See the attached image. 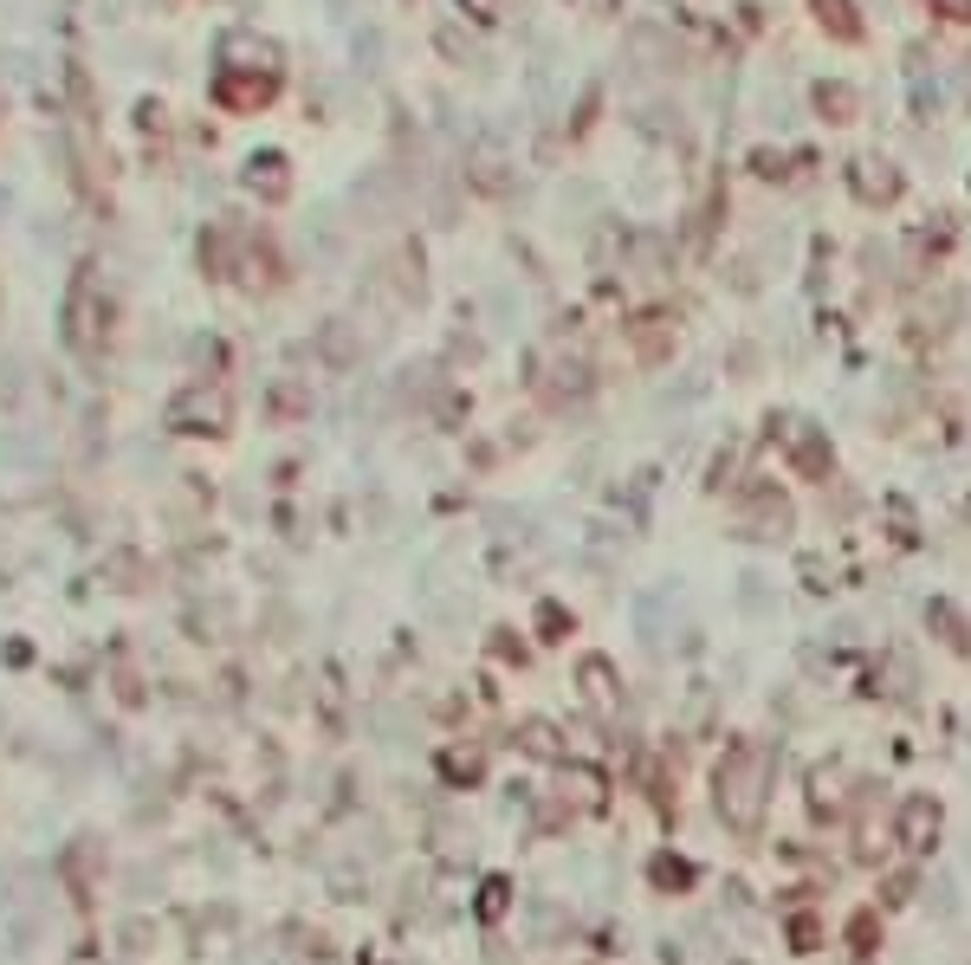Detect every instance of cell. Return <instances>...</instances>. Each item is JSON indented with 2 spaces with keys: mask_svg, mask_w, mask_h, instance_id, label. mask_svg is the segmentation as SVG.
<instances>
[{
  "mask_svg": "<svg viewBox=\"0 0 971 965\" xmlns=\"http://www.w3.org/2000/svg\"><path fill=\"white\" fill-rule=\"evenodd\" d=\"M803 791H810V810H816V817H835V810H848V797H855V771L842 759H823L810 777H803Z\"/></svg>",
  "mask_w": 971,
  "mask_h": 965,
  "instance_id": "3957f363",
  "label": "cell"
},
{
  "mask_svg": "<svg viewBox=\"0 0 971 965\" xmlns=\"http://www.w3.org/2000/svg\"><path fill=\"white\" fill-rule=\"evenodd\" d=\"M926 622H933V635H939L946 648H959V655L971 648V628H966V616H952L946 603H933V610H926Z\"/></svg>",
  "mask_w": 971,
  "mask_h": 965,
  "instance_id": "8992f818",
  "label": "cell"
},
{
  "mask_svg": "<svg viewBox=\"0 0 971 965\" xmlns=\"http://www.w3.org/2000/svg\"><path fill=\"white\" fill-rule=\"evenodd\" d=\"M576 688H583V700H590V713H603V719L622 713V681H616V668H609L603 655L576 668Z\"/></svg>",
  "mask_w": 971,
  "mask_h": 965,
  "instance_id": "277c9868",
  "label": "cell"
},
{
  "mask_svg": "<svg viewBox=\"0 0 971 965\" xmlns=\"http://www.w3.org/2000/svg\"><path fill=\"white\" fill-rule=\"evenodd\" d=\"M939 836H946V810H939V797H906L901 817H894V842H901L913 862H926V855L939 849Z\"/></svg>",
  "mask_w": 971,
  "mask_h": 965,
  "instance_id": "7a4b0ae2",
  "label": "cell"
},
{
  "mask_svg": "<svg viewBox=\"0 0 971 965\" xmlns=\"http://www.w3.org/2000/svg\"><path fill=\"white\" fill-rule=\"evenodd\" d=\"M563 797L576 810H609V777L590 771V764H563Z\"/></svg>",
  "mask_w": 971,
  "mask_h": 965,
  "instance_id": "5b68a950",
  "label": "cell"
},
{
  "mask_svg": "<svg viewBox=\"0 0 971 965\" xmlns=\"http://www.w3.org/2000/svg\"><path fill=\"white\" fill-rule=\"evenodd\" d=\"M764 797H770V759L758 746H732L726 759L712 764V804L732 829H752L764 817Z\"/></svg>",
  "mask_w": 971,
  "mask_h": 965,
  "instance_id": "6da1fadb",
  "label": "cell"
},
{
  "mask_svg": "<svg viewBox=\"0 0 971 965\" xmlns=\"http://www.w3.org/2000/svg\"><path fill=\"white\" fill-rule=\"evenodd\" d=\"M654 882H661V888H687V869H681V855H654Z\"/></svg>",
  "mask_w": 971,
  "mask_h": 965,
  "instance_id": "ba28073f",
  "label": "cell"
},
{
  "mask_svg": "<svg viewBox=\"0 0 971 965\" xmlns=\"http://www.w3.org/2000/svg\"><path fill=\"white\" fill-rule=\"evenodd\" d=\"M518 739H525V752H532V759H563V733L545 726V719H538V726H525Z\"/></svg>",
  "mask_w": 971,
  "mask_h": 965,
  "instance_id": "52a82bcc",
  "label": "cell"
},
{
  "mask_svg": "<svg viewBox=\"0 0 971 965\" xmlns=\"http://www.w3.org/2000/svg\"><path fill=\"white\" fill-rule=\"evenodd\" d=\"M816 940H823V927H816L810 913H797V920H790V946H816Z\"/></svg>",
  "mask_w": 971,
  "mask_h": 965,
  "instance_id": "9c48e42d",
  "label": "cell"
}]
</instances>
